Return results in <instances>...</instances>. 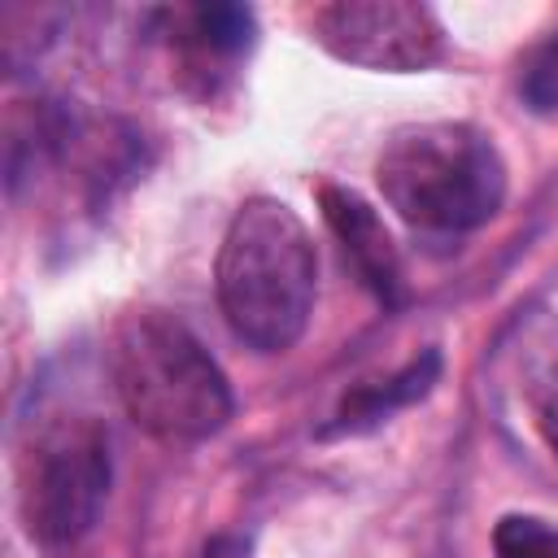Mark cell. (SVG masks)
Returning <instances> with one entry per match:
<instances>
[{"label":"cell","instance_id":"6da1fadb","mask_svg":"<svg viewBox=\"0 0 558 558\" xmlns=\"http://www.w3.org/2000/svg\"><path fill=\"white\" fill-rule=\"evenodd\" d=\"M218 305L231 331L257 353L292 349L314 314L318 253L288 201H244L218 244Z\"/></svg>","mask_w":558,"mask_h":558},{"label":"cell","instance_id":"7a4b0ae2","mask_svg":"<svg viewBox=\"0 0 558 558\" xmlns=\"http://www.w3.org/2000/svg\"><path fill=\"white\" fill-rule=\"evenodd\" d=\"M122 410L166 445H196L227 427L235 401L222 366L170 310H131L105 344Z\"/></svg>","mask_w":558,"mask_h":558},{"label":"cell","instance_id":"3957f363","mask_svg":"<svg viewBox=\"0 0 558 558\" xmlns=\"http://www.w3.org/2000/svg\"><path fill=\"white\" fill-rule=\"evenodd\" d=\"M375 183L401 222L418 231H475L506 201V161L471 122H414L388 135Z\"/></svg>","mask_w":558,"mask_h":558},{"label":"cell","instance_id":"277c9868","mask_svg":"<svg viewBox=\"0 0 558 558\" xmlns=\"http://www.w3.org/2000/svg\"><path fill=\"white\" fill-rule=\"evenodd\" d=\"M109 436L92 418H65L31 436L17 462V510L39 549H74L109 497Z\"/></svg>","mask_w":558,"mask_h":558},{"label":"cell","instance_id":"5b68a950","mask_svg":"<svg viewBox=\"0 0 558 558\" xmlns=\"http://www.w3.org/2000/svg\"><path fill=\"white\" fill-rule=\"evenodd\" d=\"M310 35L336 61L410 74L445 57V26L427 4L414 0H331L310 17Z\"/></svg>","mask_w":558,"mask_h":558},{"label":"cell","instance_id":"8992f818","mask_svg":"<svg viewBox=\"0 0 558 558\" xmlns=\"http://www.w3.org/2000/svg\"><path fill=\"white\" fill-rule=\"evenodd\" d=\"M318 209L323 222L331 227V235L340 240L349 266L357 270V279L384 301L397 305L401 301V253L384 227V218L375 214V205L366 196H357L353 187L340 183H318Z\"/></svg>","mask_w":558,"mask_h":558},{"label":"cell","instance_id":"52a82bcc","mask_svg":"<svg viewBox=\"0 0 558 558\" xmlns=\"http://www.w3.org/2000/svg\"><path fill=\"white\" fill-rule=\"evenodd\" d=\"M514 379L532 427L558 458V318L549 310H532L514 327Z\"/></svg>","mask_w":558,"mask_h":558},{"label":"cell","instance_id":"ba28073f","mask_svg":"<svg viewBox=\"0 0 558 558\" xmlns=\"http://www.w3.org/2000/svg\"><path fill=\"white\" fill-rule=\"evenodd\" d=\"M436 371H440V353L427 349L418 362H410L401 375H392L388 384L379 388H357L353 397H344L340 414H336V432H357V427H371L379 418H388L397 405H410L414 397H423L432 384H436Z\"/></svg>","mask_w":558,"mask_h":558},{"label":"cell","instance_id":"9c48e42d","mask_svg":"<svg viewBox=\"0 0 558 558\" xmlns=\"http://www.w3.org/2000/svg\"><path fill=\"white\" fill-rule=\"evenodd\" d=\"M179 22L187 26V39L209 57H235L253 44V13L244 4H196L183 9Z\"/></svg>","mask_w":558,"mask_h":558},{"label":"cell","instance_id":"30bf717a","mask_svg":"<svg viewBox=\"0 0 558 558\" xmlns=\"http://www.w3.org/2000/svg\"><path fill=\"white\" fill-rule=\"evenodd\" d=\"M497 558H558V527L536 514H506L493 527Z\"/></svg>","mask_w":558,"mask_h":558},{"label":"cell","instance_id":"8fae6325","mask_svg":"<svg viewBox=\"0 0 558 558\" xmlns=\"http://www.w3.org/2000/svg\"><path fill=\"white\" fill-rule=\"evenodd\" d=\"M523 96L541 113H558V35L545 39L523 65Z\"/></svg>","mask_w":558,"mask_h":558},{"label":"cell","instance_id":"7c38bea8","mask_svg":"<svg viewBox=\"0 0 558 558\" xmlns=\"http://www.w3.org/2000/svg\"><path fill=\"white\" fill-rule=\"evenodd\" d=\"M205 558H248V541H240V536H214L205 545Z\"/></svg>","mask_w":558,"mask_h":558}]
</instances>
